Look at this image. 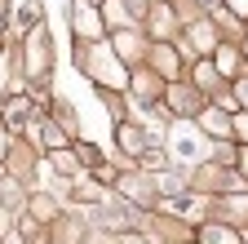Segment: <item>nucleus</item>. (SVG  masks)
<instances>
[{
	"label": "nucleus",
	"instance_id": "obj_1",
	"mask_svg": "<svg viewBox=\"0 0 248 244\" xmlns=\"http://www.w3.org/2000/svg\"><path fill=\"white\" fill-rule=\"evenodd\" d=\"M169 151H173V160H177L182 169H195V164H204V160L213 156L208 133L195 129L191 120H177V125L169 129Z\"/></svg>",
	"mask_w": 248,
	"mask_h": 244
},
{
	"label": "nucleus",
	"instance_id": "obj_2",
	"mask_svg": "<svg viewBox=\"0 0 248 244\" xmlns=\"http://www.w3.org/2000/svg\"><path fill=\"white\" fill-rule=\"evenodd\" d=\"M80 67L98 80V84H107V89H124V84H129V71H124L102 45H93V58H89V49H84V53H80Z\"/></svg>",
	"mask_w": 248,
	"mask_h": 244
},
{
	"label": "nucleus",
	"instance_id": "obj_3",
	"mask_svg": "<svg viewBox=\"0 0 248 244\" xmlns=\"http://www.w3.org/2000/svg\"><path fill=\"white\" fill-rule=\"evenodd\" d=\"M76 36L80 40H102V14L93 0H76Z\"/></svg>",
	"mask_w": 248,
	"mask_h": 244
},
{
	"label": "nucleus",
	"instance_id": "obj_4",
	"mask_svg": "<svg viewBox=\"0 0 248 244\" xmlns=\"http://www.w3.org/2000/svg\"><path fill=\"white\" fill-rule=\"evenodd\" d=\"M27 120H31V98H9L5 102V129L18 133V129H27Z\"/></svg>",
	"mask_w": 248,
	"mask_h": 244
},
{
	"label": "nucleus",
	"instance_id": "obj_5",
	"mask_svg": "<svg viewBox=\"0 0 248 244\" xmlns=\"http://www.w3.org/2000/svg\"><path fill=\"white\" fill-rule=\"evenodd\" d=\"M200 125H204V133H208V138H231V133H235V129H231V120H226V107L204 111V120H200Z\"/></svg>",
	"mask_w": 248,
	"mask_h": 244
},
{
	"label": "nucleus",
	"instance_id": "obj_6",
	"mask_svg": "<svg viewBox=\"0 0 248 244\" xmlns=\"http://www.w3.org/2000/svg\"><path fill=\"white\" fill-rule=\"evenodd\" d=\"M31 129H36V138L49 146V151H58V146H67V133H62L58 125H53V120H36V125H31Z\"/></svg>",
	"mask_w": 248,
	"mask_h": 244
},
{
	"label": "nucleus",
	"instance_id": "obj_7",
	"mask_svg": "<svg viewBox=\"0 0 248 244\" xmlns=\"http://www.w3.org/2000/svg\"><path fill=\"white\" fill-rule=\"evenodd\" d=\"M151 67L160 71V76L173 80V76H177V58H173V49H169V45H155V49H151Z\"/></svg>",
	"mask_w": 248,
	"mask_h": 244
},
{
	"label": "nucleus",
	"instance_id": "obj_8",
	"mask_svg": "<svg viewBox=\"0 0 248 244\" xmlns=\"http://www.w3.org/2000/svg\"><path fill=\"white\" fill-rule=\"evenodd\" d=\"M120 146L124 151H129V156H142V151H146V133H138V125H120Z\"/></svg>",
	"mask_w": 248,
	"mask_h": 244
},
{
	"label": "nucleus",
	"instance_id": "obj_9",
	"mask_svg": "<svg viewBox=\"0 0 248 244\" xmlns=\"http://www.w3.org/2000/svg\"><path fill=\"white\" fill-rule=\"evenodd\" d=\"M169 107H173V111H182V115H191V111L200 107V98L191 94V89H182V84H173V89H169Z\"/></svg>",
	"mask_w": 248,
	"mask_h": 244
},
{
	"label": "nucleus",
	"instance_id": "obj_10",
	"mask_svg": "<svg viewBox=\"0 0 248 244\" xmlns=\"http://www.w3.org/2000/svg\"><path fill=\"white\" fill-rule=\"evenodd\" d=\"M200 244H239V235H235L231 227H217V222H213V227L200 231Z\"/></svg>",
	"mask_w": 248,
	"mask_h": 244
},
{
	"label": "nucleus",
	"instance_id": "obj_11",
	"mask_svg": "<svg viewBox=\"0 0 248 244\" xmlns=\"http://www.w3.org/2000/svg\"><path fill=\"white\" fill-rule=\"evenodd\" d=\"M151 32H155V36H169V32H173V9H169V5H155V14H151Z\"/></svg>",
	"mask_w": 248,
	"mask_h": 244
},
{
	"label": "nucleus",
	"instance_id": "obj_12",
	"mask_svg": "<svg viewBox=\"0 0 248 244\" xmlns=\"http://www.w3.org/2000/svg\"><path fill=\"white\" fill-rule=\"evenodd\" d=\"M102 14L111 18V27H129V9H124V0H107Z\"/></svg>",
	"mask_w": 248,
	"mask_h": 244
},
{
	"label": "nucleus",
	"instance_id": "obj_13",
	"mask_svg": "<svg viewBox=\"0 0 248 244\" xmlns=\"http://www.w3.org/2000/svg\"><path fill=\"white\" fill-rule=\"evenodd\" d=\"M235 67H239V53H235L231 45H222V49H217V71H226V76H231Z\"/></svg>",
	"mask_w": 248,
	"mask_h": 244
},
{
	"label": "nucleus",
	"instance_id": "obj_14",
	"mask_svg": "<svg viewBox=\"0 0 248 244\" xmlns=\"http://www.w3.org/2000/svg\"><path fill=\"white\" fill-rule=\"evenodd\" d=\"M5 76H9V63H5V53H0V94H5Z\"/></svg>",
	"mask_w": 248,
	"mask_h": 244
},
{
	"label": "nucleus",
	"instance_id": "obj_15",
	"mask_svg": "<svg viewBox=\"0 0 248 244\" xmlns=\"http://www.w3.org/2000/svg\"><path fill=\"white\" fill-rule=\"evenodd\" d=\"M235 133H239V138L248 142V115H239V125H235Z\"/></svg>",
	"mask_w": 248,
	"mask_h": 244
},
{
	"label": "nucleus",
	"instance_id": "obj_16",
	"mask_svg": "<svg viewBox=\"0 0 248 244\" xmlns=\"http://www.w3.org/2000/svg\"><path fill=\"white\" fill-rule=\"evenodd\" d=\"M226 5H231L235 14H248V0H226Z\"/></svg>",
	"mask_w": 248,
	"mask_h": 244
},
{
	"label": "nucleus",
	"instance_id": "obj_17",
	"mask_svg": "<svg viewBox=\"0 0 248 244\" xmlns=\"http://www.w3.org/2000/svg\"><path fill=\"white\" fill-rule=\"evenodd\" d=\"M5 18H9V5L0 0V32H5Z\"/></svg>",
	"mask_w": 248,
	"mask_h": 244
},
{
	"label": "nucleus",
	"instance_id": "obj_18",
	"mask_svg": "<svg viewBox=\"0 0 248 244\" xmlns=\"http://www.w3.org/2000/svg\"><path fill=\"white\" fill-rule=\"evenodd\" d=\"M239 102H244V107H248V80H244V84H239Z\"/></svg>",
	"mask_w": 248,
	"mask_h": 244
},
{
	"label": "nucleus",
	"instance_id": "obj_19",
	"mask_svg": "<svg viewBox=\"0 0 248 244\" xmlns=\"http://www.w3.org/2000/svg\"><path fill=\"white\" fill-rule=\"evenodd\" d=\"M5 151H9V138H5V133H0V156H5Z\"/></svg>",
	"mask_w": 248,
	"mask_h": 244
},
{
	"label": "nucleus",
	"instance_id": "obj_20",
	"mask_svg": "<svg viewBox=\"0 0 248 244\" xmlns=\"http://www.w3.org/2000/svg\"><path fill=\"white\" fill-rule=\"evenodd\" d=\"M120 244H142V240H138V235H124V240H120Z\"/></svg>",
	"mask_w": 248,
	"mask_h": 244
},
{
	"label": "nucleus",
	"instance_id": "obj_21",
	"mask_svg": "<svg viewBox=\"0 0 248 244\" xmlns=\"http://www.w3.org/2000/svg\"><path fill=\"white\" fill-rule=\"evenodd\" d=\"M244 173H248V151H244Z\"/></svg>",
	"mask_w": 248,
	"mask_h": 244
}]
</instances>
